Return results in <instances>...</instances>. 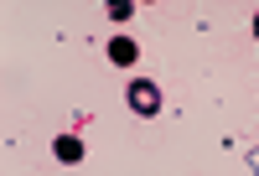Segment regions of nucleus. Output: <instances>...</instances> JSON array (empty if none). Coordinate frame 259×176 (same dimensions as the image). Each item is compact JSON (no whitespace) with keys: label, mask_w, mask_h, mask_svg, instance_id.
<instances>
[{"label":"nucleus","mask_w":259,"mask_h":176,"mask_svg":"<svg viewBox=\"0 0 259 176\" xmlns=\"http://www.w3.org/2000/svg\"><path fill=\"white\" fill-rule=\"evenodd\" d=\"M254 36H259V11H254Z\"/></svg>","instance_id":"obj_5"},{"label":"nucleus","mask_w":259,"mask_h":176,"mask_svg":"<svg viewBox=\"0 0 259 176\" xmlns=\"http://www.w3.org/2000/svg\"><path fill=\"white\" fill-rule=\"evenodd\" d=\"M57 161L78 166V161H83V140H78V135H57Z\"/></svg>","instance_id":"obj_3"},{"label":"nucleus","mask_w":259,"mask_h":176,"mask_svg":"<svg viewBox=\"0 0 259 176\" xmlns=\"http://www.w3.org/2000/svg\"><path fill=\"white\" fill-rule=\"evenodd\" d=\"M140 57V47H135V36H114L109 41V62H119V68H130V62Z\"/></svg>","instance_id":"obj_2"},{"label":"nucleus","mask_w":259,"mask_h":176,"mask_svg":"<svg viewBox=\"0 0 259 176\" xmlns=\"http://www.w3.org/2000/svg\"><path fill=\"white\" fill-rule=\"evenodd\" d=\"M124 99H130L135 114H156V109H161V88L150 83V78H135V83L124 88Z\"/></svg>","instance_id":"obj_1"},{"label":"nucleus","mask_w":259,"mask_h":176,"mask_svg":"<svg viewBox=\"0 0 259 176\" xmlns=\"http://www.w3.org/2000/svg\"><path fill=\"white\" fill-rule=\"evenodd\" d=\"M109 16H114V21H130V16H135V6H130V0H114Z\"/></svg>","instance_id":"obj_4"}]
</instances>
